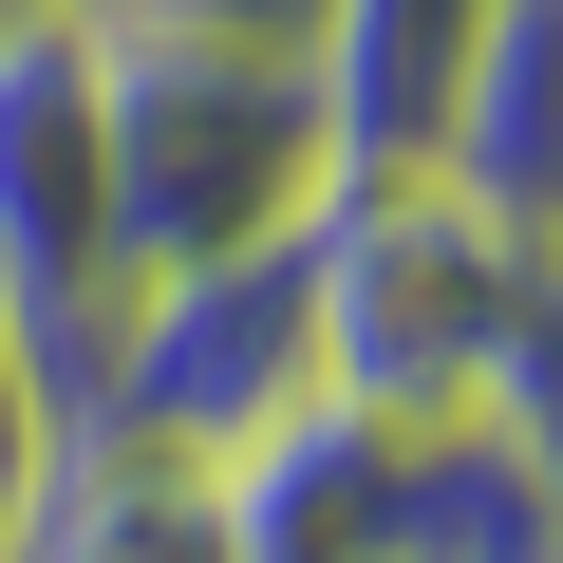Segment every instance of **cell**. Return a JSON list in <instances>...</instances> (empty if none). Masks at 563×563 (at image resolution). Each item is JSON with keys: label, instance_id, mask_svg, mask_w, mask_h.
<instances>
[{"label": "cell", "instance_id": "obj_1", "mask_svg": "<svg viewBox=\"0 0 563 563\" xmlns=\"http://www.w3.org/2000/svg\"><path fill=\"white\" fill-rule=\"evenodd\" d=\"M95 113H113V263L132 282L301 244L357 169L301 38H207V20H132V0H95Z\"/></svg>", "mask_w": 563, "mask_h": 563}, {"label": "cell", "instance_id": "obj_2", "mask_svg": "<svg viewBox=\"0 0 563 563\" xmlns=\"http://www.w3.org/2000/svg\"><path fill=\"white\" fill-rule=\"evenodd\" d=\"M544 263L488 188L451 169H339V207L301 225V282H320V395L376 413V432H507V357H526V301Z\"/></svg>", "mask_w": 563, "mask_h": 563}, {"label": "cell", "instance_id": "obj_3", "mask_svg": "<svg viewBox=\"0 0 563 563\" xmlns=\"http://www.w3.org/2000/svg\"><path fill=\"white\" fill-rule=\"evenodd\" d=\"M0 301L38 320L57 395H76L95 320L132 301V263H113V113H95V20L76 0L0 20Z\"/></svg>", "mask_w": 563, "mask_h": 563}, {"label": "cell", "instance_id": "obj_4", "mask_svg": "<svg viewBox=\"0 0 563 563\" xmlns=\"http://www.w3.org/2000/svg\"><path fill=\"white\" fill-rule=\"evenodd\" d=\"M207 488H225V563H413V451L339 395L207 451Z\"/></svg>", "mask_w": 563, "mask_h": 563}, {"label": "cell", "instance_id": "obj_5", "mask_svg": "<svg viewBox=\"0 0 563 563\" xmlns=\"http://www.w3.org/2000/svg\"><path fill=\"white\" fill-rule=\"evenodd\" d=\"M488 20H507V0H320L301 57H320V95H339V151H357V169H432Z\"/></svg>", "mask_w": 563, "mask_h": 563}, {"label": "cell", "instance_id": "obj_6", "mask_svg": "<svg viewBox=\"0 0 563 563\" xmlns=\"http://www.w3.org/2000/svg\"><path fill=\"white\" fill-rule=\"evenodd\" d=\"M0 563H225V488L207 451H151V432H76L57 488L20 507Z\"/></svg>", "mask_w": 563, "mask_h": 563}, {"label": "cell", "instance_id": "obj_7", "mask_svg": "<svg viewBox=\"0 0 563 563\" xmlns=\"http://www.w3.org/2000/svg\"><path fill=\"white\" fill-rule=\"evenodd\" d=\"M57 451H76V395H57V357H38V320L0 301V544H20V507L57 488Z\"/></svg>", "mask_w": 563, "mask_h": 563}, {"label": "cell", "instance_id": "obj_8", "mask_svg": "<svg viewBox=\"0 0 563 563\" xmlns=\"http://www.w3.org/2000/svg\"><path fill=\"white\" fill-rule=\"evenodd\" d=\"M507 451H526V488H544V526H563V263H544L526 357H507Z\"/></svg>", "mask_w": 563, "mask_h": 563}, {"label": "cell", "instance_id": "obj_9", "mask_svg": "<svg viewBox=\"0 0 563 563\" xmlns=\"http://www.w3.org/2000/svg\"><path fill=\"white\" fill-rule=\"evenodd\" d=\"M132 20H207V38H320V0H132Z\"/></svg>", "mask_w": 563, "mask_h": 563}, {"label": "cell", "instance_id": "obj_10", "mask_svg": "<svg viewBox=\"0 0 563 563\" xmlns=\"http://www.w3.org/2000/svg\"><path fill=\"white\" fill-rule=\"evenodd\" d=\"M0 20H20V0H0Z\"/></svg>", "mask_w": 563, "mask_h": 563}, {"label": "cell", "instance_id": "obj_11", "mask_svg": "<svg viewBox=\"0 0 563 563\" xmlns=\"http://www.w3.org/2000/svg\"><path fill=\"white\" fill-rule=\"evenodd\" d=\"M76 20H95V0H76Z\"/></svg>", "mask_w": 563, "mask_h": 563}]
</instances>
